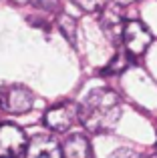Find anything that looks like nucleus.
<instances>
[{
  "label": "nucleus",
  "instance_id": "6",
  "mask_svg": "<svg viewBox=\"0 0 157 158\" xmlns=\"http://www.w3.org/2000/svg\"><path fill=\"white\" fill-rule=\"evenodd\" d=\"M24 158H63V146L48 134H36L28 140Z\"/></svg>",
  "mask_w": 157,
  "mask_h": 158
},
{
  "label": "nucleus",
  "instance_id": "7",
  "mask_svg": "<svg viewBox=\"0 0 157 158\" xmlns=\"http://www.w3.org/2000/svg\"><path fill=\"white\" fill-rule=\"evenodd\" d=\"M101 28L105 30L107 38H111L113 42H121L123 38V28H125V22L127 20L123 18L121 10L117 8V4L115 6H107L105 10L101 12Z\"/></svg>",
  "mask_w": 157,
  "mask_h": 158
},
{
  "label": "nucleus",
  "instance_id": "4",
  "mask_svg": "<svg viewBox=\"0 0 157 158\" xmlns=\"http://www.w3.org/2000/svg\"><path fill=\"white\" fill-rule=\"evenodd\" d=\"M28 138L24 130L16 124H0V158H20L26 154Z\"/></svg>",
  "mask_w": 157,
  "mask_h": 158
},
{
  "label": "nucleus",
  "instance_id": "5",
  "mask_svg": "<svg viewBox=\"0 0 157 158\" xmlns=\"http://www.w3.org/2000/svg\"><path fill=\"white\" fill-rule=\"evenodd\" d=\"M77 122H78V104L69 100L55 104L44 114V126L52 132H67Z\"/></svg>",
  "mask_w": 157,
  "mask_h": 158
},
{
  "label": "nucleus",
  "instance_id": "1",
  "mask_svg": "<svg viewBox=\"0 0 157 158\" xmlns=\"http://www.w3.org/2000/svg\"><path fill=\"white\" fill-rule=\"evenodd\" d=\"M123 114L121 98L111 88H95L78 104V122L91 134L113 132Z\"/></svg>",
  "mask_w": 157,
  "mask_h": 158
},
{
  "label": "nucleus",
  "instance_id": "14",
  "mask_svg": "<svg viewBox=\"0 0 157 158\" xmlns=\"http://www.w3.org/2000/svg\"><path fill=\"white\" fill-rule=\"evenodd\" d=\"M111 2H115V4H117V6H127V4L135 2V0H111Z\"/></svg>",
  "mask_w": 157,
  "mask_h": 158
},
{
  "label": "nucleus",
  "instance_id": "9",
  "mask_svg": "<svg viewBox=\"0 0 157 158\" xmlns=\"http://www.w3.org/2000/svg\"><path fill=\"white\" fill-rule=\"evenodd\" d=\"M131 62H133V56H131L125 48H121V50H117V54L109 60V64L101 70V74H103V76H115V74H121V72H125V70L131 66Z\"/></svg>",
  "mask_w": 157,
  "mask_h": 158
},
{
  "label": "nucleus",
  "instance_id": "3",
  "mask_svg": "<svg viewBox=\"0 0 157 158\" xmlns=\"http://www.w3.org/2000/svg\"><path fill=\"white\" fill-rule=\"evenodd\" d=\"M151 42H153V34H151V30L141 22V20L131 18V20L125 22L121 44L133 58L145 54V50L151 46Z\"/></svg>",
  "mask_w": 157,
  "mask_h": 158
},
{
  "label": "nucleus",
  "instance_id": "2",
  "mask_svg": "<svg viewBox=\"0 0 157 158\" xmlns=\"http://www.w3.org/2000/svg\"><path fill=\"white\" fill-rule=\"evenodd\" d=\"M34 108V94L30 88L22 84H6L0 86V110L8 114H26Z\"/></svg>",
  "mask_w": 157,
  "mask_h": 158
},
{
  "label": "nucleus",
  "instance_id": "11",
  "mask_svg": "<svg viewBox=\"0 0 157 158\" xmlns=\"http://www.w3.org/2000/svg\"><path fill=\"white\" fill-rule=\"evenodd\" d=\"M71 2L75 4L78 10L87 12V14H97V12H103L107 8L109 0H71Z\"/></svg>",
  "mask_w": 157,
  "mask_h": 158
},
{
  "label": "nucleus",
  "instance_id": "12",
  "mask_svg": "<svg viewBox=\"0 0 157 158\" xmlns=\"http://www.w3.org/2000/svg\"><path fill=\"white\" fill-rule=\"evenodd\" d=\"M32 4H34L36 8H40V10H44V12H59L61 10V4H59V0H30Z\"/></svg>",
  "mask_w": 157,
  "mask_h": 158
},
{
  "label": "nucleus",
  "instance_id": "15",
  "mask_svg": "<svg viewBox=\"0 0 157 158\" xmlns=\"http://www.w3.org/2000/svg\"><path fill=\"white\" fill-rule=\"evenodd\" d=\"M149 158H157V154H153V156H149Z\"/></svg>",
  "mask_w": 157,
  "mask_h": 158
},
{
  "label": "nucleus",
  "instance_id": "13",
  "mask_svg": "<svg viewBox=\"0 0 157 158\" xmlns=\"http://www.w3.org/2000/svg\"><path fill=\"white\" fill-rule=\"evenodd\" d=\"M107 158H141L137 150H133V148H117L115 152H111Z\"/></svg>",
  "mask_w": 157,
  "mask_h": 158
},
{
  "label": "nucleus",
  "instance_id": "8",
  "mask_svg": "<svg viewBox=\"0 0 157 158\" xmlns=\"http://www.w3.org/2000/svg\"><path fill=\"white\" fill-rule=\"evenodd\" d=\"M63 158H95L85 134H71L63 144Z\"/></svg>",
  "mask_w": 157,
  "mask_h": 158
},
{
  "label": "nucleus",
  "instance_id": "10",
  "mask_svg": "<svg viewBox=\"0 0 157 158\" xmlns=\"http://www.w3.org/2000/svg\"><path fill=\"white\" fill-rule=\"evenodd\" d=\"M56 26H59L61 32H63L65 38L69 40V44H71V46H75V44H77V20L73 18V16L61 14L59 20H56Z\"/></svg>",
  "mask_w": 157,
  "mask_h": 158
}]
</instances>
